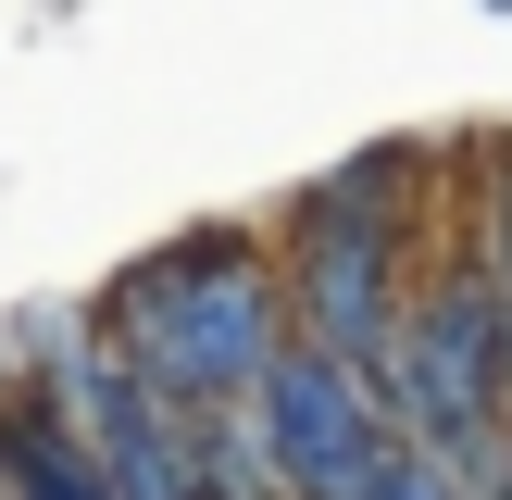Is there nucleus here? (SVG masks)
Listing matches in <instances>:
<instances>
[{
    "label": "nucleus",
    "instance_id": "3",
    "mask_svg": "<svg viewBox=\"0 0 512 500\" xmlns=\"http://www.w3.org/2000/svg\"><path fill=\"white\" fill-rule=\"evenodd\" d=\"M250 438H263V463H275L288 500H375L400 475V438L375 425L363 375L313 363V350H275V363H263V388H250Z\"/></svg>",
    "mask_w": 512,
    "mask_h": 500
},
{
    "label": "nucleus",
    "instance_id": "4",
    "mask_svg": "<svg viewBox=\"0 0 512 500\" xmlns=\"http://www.w3.org/2000/svg\"><path fill=\"white\" fill-rule=\"evenodd\" d=\"M0 463H13L25 500H113V488L88 475V450L63 438V413H0Z\"/></svg>",
    "mask_w": 512,
    "mask_h": 500
},
{
    "label": "nucleus",
    "instance_id": "2",
    "mask_svg": "<svg viewBox=\"0 0 512 500\" xmlns=\"http://www.w3.org/2000/svg\"><path fill=\"white\" fill-rule=\"evenodd\" d=\"M375 375H388L400 425L438 450L450 488L500 450V400H512V375H500V313H488V288H475V275H450V288L413 313V338H388V363H375ZM425 450H413V463H425Z\"/></svg>",
    "mask_w": 512,
    "mask_h": 500
},
{
    "label": "nucleus",
    "instance_id": "5",
    "mask_svg": "<svg viewBox=\"0 0 512 500\" xmlns=\"http://www.w3.org/2000/svg\"><path fill=\"white\" fill-rule=\"evenodd\" d=\"M375 500H463V488H450L438 463H413V450H400V475H388V488H375Z\"/></svg>",
    "mask_w": 512,
    "mask_h": 500
},
{
    "label": "nucleus",
    "instance_id": "1",
    "mask_svg": "<svg viewBox=\"0 0 512 500\" xmlns=\"http://www.w3.org/2000/svg\"><path fill=\"white\" fill-rule=\"evenodd\" d=\"M275 325H288V288L250 263L238 238H188L150 250L138 275L113 288V363L138 375L163 413H238L275 363Z\"/></svg>",
    "mask_w": 512,
    "mask_h": 500
}]
</instances>
